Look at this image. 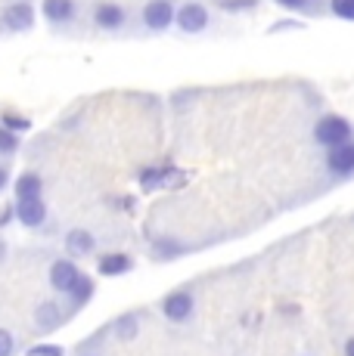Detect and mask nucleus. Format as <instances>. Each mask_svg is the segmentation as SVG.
<instances>
[{"mask_svg": "<svg viewBox=\"0 0 354 356\" xmlns=\"http://www.w3.org/2000/svg\"><path fill=\"white\" fill-rule=\"evenodd\" d=\"M3 257H6V242L0 238V260H3Z\"/></svg>", "mask_w": 354, "mask_h": 356, "instance_id": "obj_29", "label": "nucleus"}, {"mask_svg": "<svg viewBox=\"0 0 354 356\" xmlns=\"http://www.w3.org/2000/svg\"><path fill=\"white\" fill-rule=\"evenodd\" d=\"M40 13L50 25L63 29L78 19V0H40Z\"/></svg>", "mask_w": 354, "mask_h": 356, "instance_id": "obj_8", "label": "nucleus"}, {"mask_svg": "<svg viewBox=\"0 0 354 356\" xmlns=\"http://www.w3.org/2000/svg\"><path fill=\"white\" fill-rule=\"evenodd\" d=\"M66 319H69V310H66L59 300H44V304H38V310H35L38 332H56Z\"/></svg>", "mask_w": 354, "mask_h": 356, "instance_id": "obj_9", "label": "nucleus"}, {"mask_svg": "<svg viewBox=\"0 0 354 356\" xmlns=\"http://www.w3.org/2000/svg\"><path fill=\"white\" fill-rule=\"evenodd\" d=\"M47 279H50V289L56 294H69L72 285L81 279V270H78V264H75L72 257H59V260H53L50 264Z\"/></svg>", "mask_w": 354, "mask_h": 356, "instance_id": "obj_7", "label": "nucleus"}, {"mask_svg": "<svg viewBox=\"0 0 354 356\" xmlns=\"http://www.w3.org/2000/svg\"><path fill=\"white\" fill-rule=\"evenodd\" d=\"M38 198H44V180L35 170H25L16 180V202H38Z\"/></svg>", "mask_w": 354, "mask_h": 356, "instance_id": "obj_17", "label": "nucleus"}, {"mask_svg": "<svg viewBox=\"0 0 354 356\" xmlns=\"http://www.w3.org/2000/svg\"><path fill=\"white\" fill-rule=\"evenodd\" d=\"M13 214H16V220L22 223V227L38 229V227H44V220H47V204H44V198H38V202H16Z\"/></svg>", "mask_w": 354, "mask_h": 356, "instance_id": "obj_14", "label": "nucleus"}, {"mask_svg": "<svg viewBox=\"0 0 354 356\" xmlns=\"http://www.w3.org/2000/svg\"><path fill=\"white\" fill-rule=\"evenodd\" d=\"M274 3L292 13H317V0H274Z\"/></svg>", "mask_w": 354, "mask_h": 356, "instance_id": "obj_22", "label": "nucleus"}, {"mask_svg": "<svg viewBox=\"0 0 354 356\" xmlns=\"http://www.w3.org/2000/svg\"><path fill=\"white\" fill-rule=\"evenodd\" d=\"M91 19H93V25H97L100 31H109V34H115V31H121L128 25V10L121 3H115V0H100L97 6H93V13H91Z\"/></svg>", "mask_w": 354, "mask_h": 356, "instance_id": "obj_6", "label": "nucleus"}, {"mask_svg": "<svg viewBox=\"0 0 354 356\" xmlns=\"http://www.w3.org/2000/svg\"><path fill=\"white\" fill-rule=\"evenodd\" d=\"M109 332H112L115 341H134L140 334V316L137 313H121V316L109 325Z\"/></svg>", "mask_w": 354, "mask_h": 356, "instance_id": "obj_18", "label": "nucleus"}, {"mask_svg": "<svg viewBox=\"0 0 354 356\" xmlns=\"http://www.w3.org/2000/svg\"><path fill=\"white\" fill-rule=\"evenodd\" d=\"M84 356H100V353H84Z\"/></svg>", "mask_w": 354, "mask_h": 356, "instance_id": "obj_30", "label": "nucleus"}, {"mask_svg": "<svg viewBox=\"0 0 354 356\" xmlns=\"http://www.w3.org/2000/svg\"><path fill=\"white\" fill-rule=\"evenodd\" d=\"M217 6L227 13H246V10H255L258 0H217Z\"/></svg>", "mask_w": 354, "mask_h": 356, "instance_id": "obj_23", "label": "nucleus"}, {"mask_svg": "<svg viewBox=\"0 0 354 356\" xmlns=\"http://www.w3.org/2000/svg\"><path fill=\"white\" fill-rule=\"evenodd\" d=\"M131 270H134V257L125 254V251H109V254H100V260H97V273L100 276H109V279L128 276Z\"/></svg>", "mask_w": 354, "mask_h": 356, "instance_id": "obj_10", "label": "nucleus"}, {"mask_svg": "<svg viewBox=\"0 0 354 356\" xmlns=\"http://www.w3.org/2000/svg\"><path fill=\"white\" fill-rule=\"evenodd\" d=\"M6 183H10V168H6V164H0V193L6 189Z\"/></svg>", "mask_w": 354, "mask_h": 356, "instance_id": "obj_27", "label": "nucleus"}, {"mask_svg": "<svg viewBox=\"0 0 354 356\" xmlns=\"http://www.w3.org/2000/svg\"><path fill=\"white\" fill-rule=\"evenodd\" d=\"M93 291H97V285H93V279L81 273V279L72 285V291L66 294V310H69V316H75V313H78L81 307H87V304H91V300H93Z\"/></svg>", "mask_w": 354, "mask_h": 356, "instance_id": "obj_13", "label": "nucleus"}, {"mask_svg": "<svg viewBox=\"0 0 354 356\" xmlns=\"http://www.w3.org/2000/svg\"><path fill=\"white\" fill-rule=\"evenodd\" d=\"M16 353V338L6 328H0V356H13Z\"/></svg>", "mask_w": 354, "mask_h": 356, "instance_id": "obj_25", "label": "nucleus"}, {"mask_svg": "<svg viewBox=\"0 0 354 356\" xmlns=\"http://www.w3.org/2000/svg\"><path fill=\"white\" fill-rule=\"evenodd\" d=\"M311 140L314 146L326 149H336V146H345V143L354 140V124L345 115H336V112H326L314 121V130H311Z\"/></svg>", "mask_w": 354, "mask_h": 356, "instance_id": "obj_1", "label": "nucleus"}, {"mask_svg": "<svg viewBox=\"0 0 354 356\" xmlns=\"http://www.w3.org/2000/svg\"><path fill=\"white\" fill-rule=\"evenodd\" d=\"M0 127H6V130H13V134L22 136L25 130H31V121L22 118V115H16V112H3L0 115Z\"/></svg>", "mask_w": 354, "mask_h": 356, "instance_id": "obj_20", "label": "nucleus"}, {"mask_svg": "<svg viewBox=\"0 0 354 356\" xmlns=\"http://www.w3.org/2000/svg\"><path fill=\"white\" fill-rule=\"evenodd\" d=\"M342 356H354V334H351V338H345V344H342Z\"/></svg>", "mask_w": 354, "mask_h": 356, "instance_id": "obj_28", "label": "nucleus"}, {"mask_svg": "<svg viewBox=\"0 0 354 356\" xmlns=\"http://www.w3.org/2000/svg\"><path fill=\"white\" fill-rule=\"evenodd\" d=\"M29 356H66V350L59 344H35L29 347Z\"/></svg>", "mask_w": 354, "mask_h": 356, "instance_id": "obj_24", "label": "nucleus"}, {"mask_svg": "<svg viewBox=\"0 0 354 356\" xmlns=\"http://www.w3.org/2000/svg\"><path fill=\"white\" fill-rule=\"evenodd\" d=\"M171 170H174V164L168 161V164H149V168H143L140 174H137V183L146 193H155V189H165V183H168V177H171Z\"/></svg>", "mask_w": 354, "mask_h": 356, "instance_id": "obj_16", "label": "nucleus"}, {"mask_svg": "<svg viewBox=\"0 0 354 356\" xmlns=\"http://www.w3.org/2000/svg\"><path fill=\"white\" fill-rule=\"evenodd\" d=\"M292 29H302V22H295V19H283V22H274V25H270V34H277V31H292Z\"/></svg>", "mask_w": 354, "mask_h": 356, "instance_id": "obj_26", "label": "nucleus"}, {"mask_svg": "<svg viewBox=\"0 0 354 356\" xmlns=\"http://www.w3.org/2000/svg\"><path fill=\"white\" fill-rule=\"evenodd\" d=\"M159 313L168 319L171 325H183L196 316V291L190 285H180V289L168 291L159 304Z\"/></svg>", "mask_w": 354, "mask_h": 356, "instance_id": "obj_2", "label": "nucleus"}, {"mask_svg": "<svg viewBox=\"0 0 354 356\" xmlns=\"http://www.w3.org/2000/svg\"><path fill=\"white\" fill-rule=\"evenodd\" d=\"M35 25V10L29 3H13L3 10V29L6 31H29Z\"/></svg>", "mask_w": 354, "mask_h": 356, "instance_id": "obj_15", "label": "nucleus"}, {"mask_svg": "<svg viewBox=\"0 0 354 356\" xmlns=\"http://www.w3.org/2000/svg\"><path fill=\"white\" fill-rule=\"evenodd\" d=\"M174 16H177V6L171 3V0H149V3L140 10L143 29L153 31V34H162V31L171 29Z\"/></svg>", "mask_w": 354, "mask_h": 356, "instance_id": "obj_4", "label": "nucleus"}, {"mask_svg": "<svg viewBox=\"0 0 354 356\" xmlns=\"http://www.w3.org/2000/svg\"><path fill=\"white\" fill-rule=\"evenodd\" d=\"M326 10L342 22H354V0H326Z\"/></svg>", "mask_w": 354, "mask_h": 356, "instance_id": "obj_19", "label": "nucleus"}, {"mask_svg": "<svg viewBox=\"0 0 354 356\" xmlns=\"http://www.w3.org/2000/svg\"><path fill=\"white\" fill-rule=\"evenodd\" d=\"M19 152V134L0 127V159H10V155Z\"/></svg>", "mask_w": 354, "mask_h": 356, "instance_id": "obj_21", "label": "nucleus"}, {"mask_svg": "<svg viewBox=\"0 0 354 356\" xmlns=\"http://www.w3.org/2000/svg\"><path fill=\"white\" fill-rule=\"evenodd\" d=\"M187 251H190L187 245H183L180 238H174V236H159V238H153V245H149V257L159 260V264H168V260L183 257Z\"/></svg>", "mask_w": 354, "mask_h": 356, "instance_id": "obj_12", "label": "nucleus"}, {"mask_svg": "<svg viewBox=\"0 0 354 356\" xmlns=\"http://www.w3.org/2000/svg\"><path fill=\"white\" fill-rule=\"evenodd\" d=\"M323 168H326V174H330L332 183H348V180H354V140L345 143V146L326 149Z\"/></svg>", "mask_w": 354, "mask_h": 356, "instance_id": "obj_3", "label": "nucleus"}, {"mask_svg": "<svg viewBox=\"0 0 354 356\" xmlns=\"http://www.w3.org/2000/svg\"><path fill=\"white\" fill-rule=\"evenodd\" d=\"M174 25L180 29L183 34H202L212 25V13H208V6L196 3V0H190V3L177 6V16H174Z\"/></svg>", "mask_w": 354, "mask_h": 356, "instance_id": "obj_5", "label": "nucleus"}, {"mask_svg": "<svg viewBox=\"0 0 354 356\" xmlns=\"http://www.w3.org/2000/svg\"><path fill=\"white\" fill-rule=\"evenodd\" d=\"M63 245H66V251H69V257L78 260V257L93 254V248H97V236H93L91 229H69L66 238H63Z\"/></svg>", "mask_w": 354, "mask_h": 356, "instance_id": "obj_11", "label": "nucleus"}]
</instances>
